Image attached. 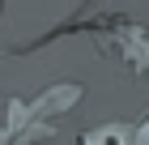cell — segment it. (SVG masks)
Returning a JSON list of instances; mask_svg holds the SVG:
<instances>
[{
	"label": "cell",
	"instance_id": "277c9868",
	"mask_svg": "<svg viewBox=\"0 0 149 145\" xmlns=\"http://www.w3.org/2000/svg\"><path fill=\"white\" fill-rule=\"evenodd\" d=\"M132 132H136V145H149V115L141 124H132Z\"/></svg>",
	"mask_w": 149,
	"mask_h": 145
},
{
	"label": "cell",
	"instance_id": "3957f363",
	"mask_svg": "<svg viewBox=\"0 0 149 145\" xmlns=\"http://www.w3.org/2000/svg\"><path fill=\"white\" fill-rule=\"evenodd\" d=\"M81 145H136V132H132V124H102L81 137Z\"/></svg>",
	"mask_w": 149,
	"mask_h": 145
},
{
	"label": "cell",
	"instance_id": "6da1fadb",
	"mask_svg": "<svg viewBox=\"0 0 149 145\" xmlns=\"http://www.w3.org/2000/svg\"><path fill=\"white\" fill-rule=\"evenodd\" d=\"M85 94L81 81H60V85L43 90L38 98H4L0 111V145H47L56 137V120L72 111Z\"/></svg>",
	"mask_w": 149,
	"mask_h": 145
},
{
	"label": "cell",
	"instance_id": "7a4b0ae2",
	"mask_svg": "<svg viewBox=\"0 0 149 145\" xmlns=\"http://www.w3.org/2000/svg\"><path fill=\"white\" fill-rule=\"evenodd\" d=\"M81 30L94 34L98 51L115 56L119 64H128L136 77H149V30L132 17H119V13H102L94 22H81Z\"/></svg>",
	"mask_w": 149,
	"mask_h": 145
}]
</instances>
